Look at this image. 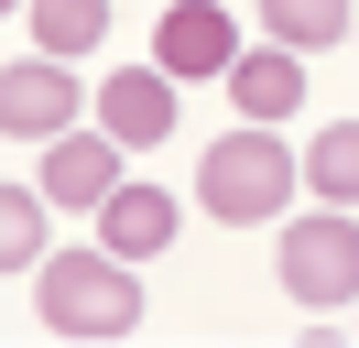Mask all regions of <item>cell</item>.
<instances>
[{"instance_id":"cell-1","label":"cell","mask_w":359,"mask_h":348,"mask_svg":"<svg viewBox=\"0 0 359 348\" xmlns=\"http://www.w3.org/2000/svg\"><path fill=\"white\" fill-rule=\"evenodd\" d=\"M33 316L55 337H131L142 326V272L120 250H44L33 261Z\"/></svg>"},{"instance_id":"cell-2","label":"cell","mask_w":359,"mask_h":348,"mask_svg":"<svg viewBox=\"0 0 359 348\" xmlns=\"http://www.w3.org/2000/svg\"><path fill=\"white\" fill-rule=\"evenodd\" d=\"M294 185H305V152H283V130H229V142L196 152V207L229 218V229H262V218L294 207Z\"/></svg>"},{"instance_id":"cell-3","label":"cell","mask_w":359,"mask_h":348,"mask_svg":"<svg viewBox=\"0 0 359 348\" xmlns=\"http://www.w3.org/2000/svg\"><path fill=\"white\" fill-rule=\"evenodd\" d=\"M294 304H359V218L348 207H316V218H283V250H272Z\"/></svg>"},{"instance_id":"cell-4","label":"cell","mask_w":359,"mask_h":348,"mask_svg":"<svg viewBox=\"0 0 359 348\" xmlns=\"http://www.w3.org/2000/svg\"><path fill=\"white\" fill-rule=\"evenodd\" d=\"M76 109H88V87L66 76V55H11L0 65V130L11 142H66Z\"/></svg>"},{"instance_id":"cell-5","label":"cell","mask_w":359,"mask_h":348,"mask_svg":"<svg viewBox=\"0 0 359 348\" xmlns=\"http://www.w3.org/2000/svg\"><path fill=\"white\" fill-rule=\"evenodd\" d=\"M153 65H163V76H229V65H240V33H229V11H218V0H163Z\"/></svg>"},{"instance_id":"cell-6","label":"cell","mask_w":359,"mask_h":348,"mask_svg":"<svg viewBox=\"0 0 359 348\" xmlns=\"http://www.w3.org/2000/svg\"><path fill=\"white\" fill-rule=\"evenodd\" d=\"M120 152H131V142H109V130H66V142H44V196H55V207H109V196L131 185Z\"/></svg>"},{"instance_id":"cell-7","label":"cell","mask_w":359,"mask_h":348,"mask_svg":"<svg viewBox=\"0 0 359 348\" xmlns=\"http://www.w3.org/2000/svg\"><path fill=\"white\" fill-rule=\"evenodd\" d=\"M98 130H109V142H163V130H175V76H163V65H109V87H98Z\"/></svg>"},{"instance_id":"cell-8","label":"cell","mask_w":359,"mask_h":348,"mask_svg":"<svg viewBox=\"0 0 359 348\" xmlns=\"http://www.w3.org/2000/svg\"><path fill=\"white\" fill-rule=\"evenodd\" d=\"M229 98H240L262 130H283L294 109H305V55H294V44H262V55H240V65H229Z\"/></svg>"},{"instance_id":"cell-9","label":"cell","mask_w":359,"mask_h":348,"mask_svg":"<svg viewBox=\"0 0 359 348\" xmlns=\"http://www.w3.org/2000/svg\"><path fill=\"white\" fill-rule=\"evenodd\" d=\"M175 196H163V185H120L109 196V207H98V250H120V261H153L163 250V239H175Z\"/></svg>"},{"instance_id":"cell-10","label":"cell","mask_w":359,"mask_h":348,"mask_svg":"<svg viewBox=\"0 0 359 348\" xmlns=\"http://www.w3.org/2000/svg\"><path fill=\"white\" fill-rule=\"evenodd\" d=\"M262 33L294 44V55H316V44H348L359 11H348V0H262Z\"/></svg>"},{"instance_id":"cell-11","label":"cell","mask_w":359,"mask_h":348,"mask_svg":"<svg viewBox=\"0 0 359 348\" xmlns=\"http://www.w3.org/2000/svg\"><path fill=\"white\" fill-rule=\"evenodd\" d=\"M305 185L327 196V207H359V120H327L305 142Z\"/></svg>"},{"instance_id":"cell-12","label":"cell","mask_w":359,"mask_h":348,"mask_svg":"<svg viewBox=\"0 0 359 348\" xmlns=\"http://www.w3.org/2000/svg\"><path fill=\"white\" fill-rule=\"evenodd\" d=\"M109 44V0H33V55H88Z\"/></svg>"},{"instance_id":"cell-13","label":"cell","mask_w":359,"mask_h":348,"mask_svg":"<svg viewBox=\"0 0 359 348\" xmlns=\"http://www.w3.org/2000/svg\"><path fill=\"white\" fill-rule=\"evenodd\" d=\"M44 207H55V196L44 185H11V196H0V261H11V272H22V261H44Z\"/></svg>"}]
</instances>
